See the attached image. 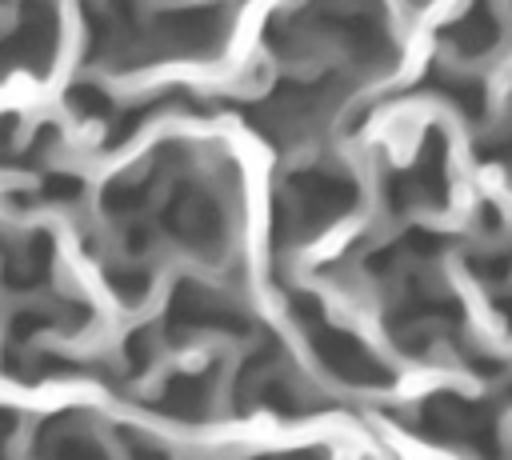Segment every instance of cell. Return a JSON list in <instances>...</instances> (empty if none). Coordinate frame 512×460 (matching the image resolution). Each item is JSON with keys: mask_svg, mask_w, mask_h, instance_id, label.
Here are the masks:
<instances>
[{"mask_svg": "<svg viewBox=\"0 0 512 460\" xmlns=\"http://www.w3.org/2000/svg\"><path fill=\"white\" fill-rule=\"evenodd\" d=\"M452 32H456V36H460V40H464L472 52H476V48H484V44L496 36V20H492L484 8H472V12H468V16H464V20L452 28Z\"/></svg>", "mask_w": 512, "mask_h": 460, "instance_id": "obj_1", "label": "cell"}]
</instances>
